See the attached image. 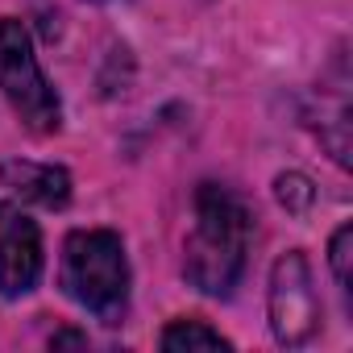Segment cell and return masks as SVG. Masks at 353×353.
<instances>
[{
  "instance_id": "9",
  "label": "cell",
  "mask_w": 353,
  "mask_h": 353,
  "mask_svg": "<svg viewBox=\"0 0 353 353\" xmlns=\"http://www.w3.org/2000/svg\"><path fill=\"white\" fill-rule=\"evenodd\" d=\"M328 262H332V274H336V287L349 295L353 291V225H341L328 241Z\"/></svg>"
},
{
  "instance_id": "2",
  "label": "cell",
  "mask_w": 353,
  "mask_h": 353,
  "mask_svg": "<svg viewBox=\"0 0 353 353\" xmlns=\"http://www.w3.org/2000/svg\"><path fill=\"white\" fill-rule=\"evenodd\" d=\"M63 291L104 324L129 312V262L112 229H75L63 245Z\"/></svg>"
},
{
  "instance_id": "8",
  "label": "cell",
  "mask_w": 353,
  "mask_h": 353,
  "mask_svg": "<svg viewBox=\"0 0 353 353\" xmlns=\"http://www.w3.org/2000/svg\"><path fill=\"white\" fill-rule=\"evenodd\" d=\"M274 200H279L291 216H307L312 204H316V188H312L307 174L287 170V174H279V179H274Z\"/></svg>"
},
{
  "instance_id": "5",
  "label": "cell",
  "mask_w": 353,
  "mask_h": 353,
  "mask_svg": "<svg viewBox=\"0 0 353 353\" xmlns=\"http://www.w3.org/2000/svg\"><path fill=\"white\" fill-rule=\"evenodd\" d=\"M42 279V233L9 200H0V295L21 299Z\"/></svg>"
},
{
  "instance_id": "1",
  "label": "cell",
  "mask_w": 353,
  "mask_h": 353,
  "mask_svg": "<svg viewBox=\"0 0 353 353\" xmlns=\"http://www.w3.org/2000/svg\"><path fill=\"white\" fill-rule=\"evenodd\" d=\"M245 250H250V212L245 204L221 188V183H200L196 192V225L183 245V274L196 291L204 295H229L245 270Z\"/></svg>"
},
{
  "instance_id": "3",
  "label": "cell",
  "mask_w": 353,
  "mask_h": 353,
  "mask_svg": "<svg viewBox=\"0 0 353 353\" xmlns=\"http://www.w3.org/2000/svg\"><path fill=\"white\" fill-rule=\"evenodd\" d=\"M0 92L9 96V104L17 108L26 129H34L42 137L63 129L59 92L42 75L34 42H30V30L17 17H0Z\"/></svg>"
},
{
  "instance_id": "6",
  "label": "cell",
  "mask_w": 353,
  "mask_h": 353,
  "mask_svg": "<svg viewBox=\"0 0 353 353\" xmlns=\"http://www.w3.org/2000/svg\"><path fill=\"white\" fill-rule=\"evenodd\" d=\"M0 183L38 208H67L71 204V170L54 166V162L9 158V162H0Z\"/></svg>"
},
{
  "instance_id": "7",
  "label": "cell",
  "mask_w": 353,
  "mask_h": 353,
  "mask_svg": "<svg viewBox=\"0 0 353 353\" xmlns=\"http://www.w3.org/2000/svg\"><path fill=\"white\" fill-rule=\"evenodd\" d=\"M162 349L166 353H192V349H233L229 336H221L216 328H208L204 320H174L162 332Z\"/></svg>"
},
{
  "instance_id": "10",
  "label": "cell",
  "mask_w": 353,
  "mask_h": 353,
  "mask_svg": "<svg viewBox=\"0 0 353 353\" xmlns=\"http://www.w3.org/2000/svg\"><path fill=\"white\" fill-rule=\"evenodd\" d=\"M54 345H88V336H79V332H59Z\"/></svg>"
},
{
  "instance_id": "4",
  "label": "cell",
  "mask_w": 353,
  "mask_h": 353,
  "mask_svg": "<svg viewBox=\"0 0 353 353\" xmlns=\"http://www.w3.org/2000/svg\"><path fill=\"white\" fill-rule=\"evenodd\" d=\"M320 328V295L312 262L303 250H287L270 270V332L279 345L295 349Z\"/></svg>"
},
{
  "instance_id": "11",
  "label": "cell",
  "mask_w": 353,
  "mask_h": 353,
  "mask_svg": "<svg viewBox=\"0 0 353 353\" xmlns=\"http://www.w3.org/2000/svg\"><path fill=\"white\" fill-rule=\"evenodd\" d=\"M100 5H104V0H100Z\"/></svg>"
}]
</instances>
